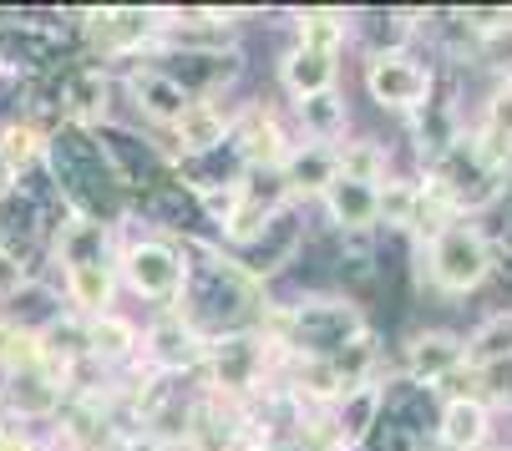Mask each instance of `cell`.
<instances>
[{
  "mask_svg": "<svg viewBox=\"0 0 512 451\" xmlns=\"http://www.w3.org/2000/svg\"><path fill=\"white\" fill-rule=\"evenodd\" d=\"M56 173H61V183L77 193L87 208H97V213H112V208H117L112 178H107V168H102V158H97V147H92L87 137H77V132L56 137Z\"/></svg>",
  "mask_w": 512,
  "mask_h": 451,
  "instance_id": "cell-1",
  "label": "cell"
}]
</instances>
